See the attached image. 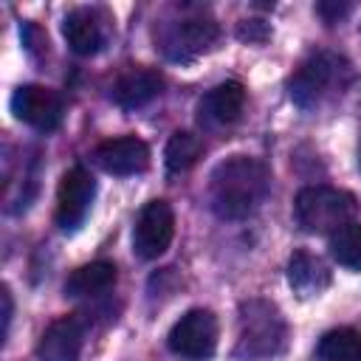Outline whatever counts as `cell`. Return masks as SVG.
Here are the masks:
<instances>
[{
  "mask_svg": "<svg viewBox=\"0 0 361 361\" xmlns=\"http://www.w3.org/2000/svg\"><path fill=\"white\" fill-rule=\"evenodd\" d=\"M271 186V172L262 161L251 155H231L220 161L209 178L212 212L223 220H243L265 200Z\"/></svg>",
  "mask_w": 361,
  "mask_h": 361,
  "instance_id": "cell-1",
  "label": "cell"
},
{
  "mask_svg": "<svg viewBox=\"0 0 361 361\" xmlns=\"http://www.w3.org/2000/svg\"><path fill=\"white\" fill-rule=\"evenodd\" d=\"M288 344V324L276 305L265 299H251L240 305V338L234 358L243 361H268L279 355Z\"/></svg>",
  "mask_w": 361,
  "mask_h": 361,
  "instance_id": "cell-2",
  "label": "cell"
},
{
  "mask_svg": "<svg viewBox=\"0 0 361 361\" xmlns=\"http://www.w3.org/2000/svg\"><path fill=\"white\" fill-rule=\"evenodd\" d=\"M350 82H353L350 62L338 54L319 51L293 71V76L288 79V90H290V99L307 110V107H316L324 99L341 93Z\"/></svg>",
  "mask_w": 361,
  "mask_h": 361,
  "instance_id": "cell-3",
  "label": "cell"
},
{
  "mask_svg": "<svg viewBox=\"0 0 361 361\" xmlns=\"http://www.w3.org/2000/svg\"><path fill=\"white\" fill-rule=\"evenodd\" d=\"M355 214V195L336 186H305L293 203L296 226L307 234H333L341 226L353 223Z\"/></svg>",
  "mask_w": 361,
  "mask_h": 361,
  "instance_id": "cell-4",
  "label": "cell"
},
{
  "mask_svg": "<svg viewBox=\"0 0 361 361\" xmlns=\"http://www.w3.org/2000/svg\"><path fill=\"white\" fill-rule=\"evenodd\" d=\"M217 336H220L217 316L206 307H192L172 324L166 341H169V350L180 358L206 361L217 350Z\"/></svg>",
  "mask_w": 361,
  "mask_h": 361,
  "instance_id": "cell-5",
  "label": "cell"
},
{
  "mask_svg": "<svg viewBox=\"0 0 361 361\" xmlns=\"http://www.w3.org/2000/svg\"><path fill=\"white\" fill-rule=\"evenodd\" d=\"M175 234V212L166 200H149L135 217L133 228V251L141 259H155L161 257Z\"/></svg>",
  "mask_w": 361,
  "mask_h": 361,
  "instance_id": "cell-6",
  "label": "cell"
},
{
  "mask_svg": "<svg viewBox=\"0 0 361 361\" xmlns=\"http://www.w3.org/2000/svg\"><path fill=\"white\" fill-rule=\"evenodd\" d=\"M11 113L39 133H51L65 118L62 96L42 85H20L11 96Z\"/></svg>",
  "mask_w": 361,
  "mask_h": 361,
  "instance_id": "cell-7",
  "label": "cell"
},
{
  "mask_svg": "<svg viewBox=\"0 0 361 361\" xmlns=\"http://www.w3.org/2000/svg\"><path fill=\"white\" fill-rule=\"evenodd\" d=\"M96 195V180L85 166H71L56 189V223L65 231H76L93 203Z\"/></svg>",
  "mask_w": 361,
  "mask_h": 361,
  "instance_id": "cell-8",
  "label": "cell"
},
{
  "mask_svg": "<svg viewBox=\"0 0 361 361\" xmlns=\"http://www.w3.org/2000/svg\"><path fill=\"white\" fill-rule=\"evenodd\" d=\"M217 37H220V25L212 17H203V14L180 17L164 37V51L172 59H189L195 54L209 51L217 42Z\"/></svg>",
  "mask_w": 361,
  "mask_h": 361,
  "instance_id": "cell-9",
  "label": "cell"
},
{
  "mask_svg": "<svg viewBox=\"0 0 361 361\" xmlns=\"http://www.w3.org/2000/svg\"><path fill=\"white\" fill-rule=\"evenodd\" d=\"M107 23L110 17L96 8V6H82V8H73L65 23H62V34L71 45L73 54H82V56H90L96 54L104 39H107Z\"/></svg>",
  "mask_w": 361,
  "mask_h": 361,
  "instance_id": "cell-10",
  "label": "cell"
},
{
  "mask_svg": "<svg viewBox=\"0 0 361 361\" xmlns=\"http://www.w3.org/2000/svg\"><path fill=\"white\" fill-rule=\"evenodd\" d=\"M93 158L107 175H138L149 166V147L135 135H118L102 141Z\"/></svg>",
  "mask_w": 361,
  "mask_h": 361,
  "instance_id": "cell-11",
  "label": "cell"
},
{
  "mask_svg": "<svg viewBox=\"0 0 361 361\" xmlns=\"http://www.w3.org/2000/svg\"><path fill=\"white\" fill-rule=\"evenodd\" d=\"M85 344V324L76 316L54 319L37 341L39 361H79Z\"/></svg>",
  "mask_w": 361,
  "mask_h": 361,
  "instance_id": "cell-12",
  "label": "cell"
},
{
  "mask_svg": "<svg viewBox=\"0 0 361 361\" xmlns=\"http://www.w3.org/2000/svg\"><path fill=\"white\" fill-rule=\"evenodd\" d=\"M245 107V87L240 82H220L214 85L197 104L200 121L212 124V127H228L243 116Z\"/></svg>",
  "mask_w": 361,
  "mask_h": 361,
  "instance_id": "cell-13",
  "label": "cell"
},
{
  "mask_svg": "<svg viewBox=\"0 0 361 361\" xmlns=\"http://www.w3.org/2000/svg\"><path fill=\"white\" fill-rule=\"evenodd\" d=\"M164 87V76L155 68H130L113 85V102L124 110H135L149 104Z\"/></svg>",
  "mask_w": 361,
  "mask_h": 361,
  "instance_id": "cell-14",
  "label": "cell"
},
{
  "mask_svg": "<svg viewBox=\"0 0 361 361\" xmlns=\"http://www.w3.org/2000/svg\"><path fill=\"white\" fill-rule=\"evenodd\" d=\"M288 282L299 296H319L330 285V271L310 251H296L288 262Z\"/></svg>",
  "mask_w": 361,
  "mask_h": 361,
  "instance_id": "cell-15",
  "label": "cell"
},
{
  "mask_svg": "<svg viewBox=\"0 0 361 361\" xmlns=\"http://www.w3.org/2000/svg\"><path fill=\"white\" fill-rule=\"evenodd\" d=\"M116 265L107 259H96L87 265H79L65 279V296H99L116 285Z\"/></svg>",
  "mask_w": 361,
  "mask_h": 361,
  "instance_id": "cell-16",
  "label": "cell"
},
{
  "mask_svg": "<svg viewBox=\"0 0 361 361\" xmlns=\"http://www.w3.org/2000/svg\"><path fill=\"white\" fill-rule=\"evenodd\" d=\"M319 361H361V333L353 327H333L319 338Z\"/></svg>",
  "mask_w": 361,
  "mask_h": 361,
  "instance_id": "cell-17",
  "label": "cell"
},
{
  "mask_svg": "<svg viewBox=\"0 0 361 361\" xmlns=\"http://www.w3.org/2000/svg\"><path fill=\"white\" fill-rule=\"evenodd\" d=\"M200 152H203L200 135H195L189 130H178V133H172V138L166 141V149H164L166 169L169 172H186L197 164Z\"/></svg>",
  "mask_w": 361,
  "mask_h": 361,
  "instance_id": "cell-18",
  "label": "cell"
},
{
  "mask_svg": "<svg viewBox=\"0 0 361 361\" xmlns=\"http://www.w3.org/2000/svg\"><path fill=\"white\" fill-rule=\"evenodd\" d=\"M330 254L341 268L361 271V223L358 220L330 234Z\"/></svg>",
  "mask_w": 361,
  "mask_h": 361,
  "instance_id": "cell-19",
  "label": "cell"
},
{
  "mask_svg": "<svg viewBox=\"0 0 361 361\" xmlns=\"http://www.w3.org/2000/svg\"><path fill=\"white\" fill-rule=\"evenodd\" d=\"M268 34L271 31H268V25L262 20H243L240 28H237V37L240 39H248V42H262Z\"/></svg>",
  "mask_w": 361,
  "mask_h": 361,
  "instance_id": "cell-20",
  "label": "cell"
},
{
  "mask_svg": "<svg viewBox=\"0 0 361 361\" xmlns=\"http://www.w3.org/2000/svg\"><path fill=\"white\" fill-rule=\"evenodd\" d=\"M358 166H361V144H358Z\"/></svg>",
  "mask_w": 361,
  "mask_h": 361,
  "instance_id": "cell-21",
  "label": "cell"
}]
</instances>
